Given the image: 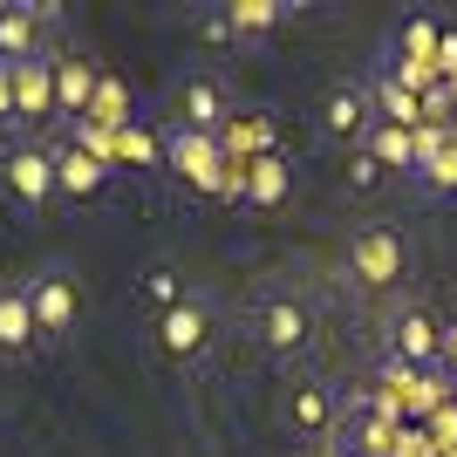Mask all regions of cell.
Here are the masks:
<instances>
[{
	"mask_svg": "<svg viewBox=\"0 0 457 457\" xmlns=\"http://www.w3.org/2000/svg\"><path fill=\"white\" fill-rule=\"evenodd\" d=\"M164 164H178L198 191H239V178H246V171L226 157V144H219V137H198V130H178L171 151H164Z\"/></svg>",
	"mask_w": 457,
	"mask_h": 457,
	"instance_id": "obj_2",
	"label": "cell"
},
{
	"mask_svg": "<svg viewBox=\"0 0 457 457\" xmlns=\"http://www.w3.org/2000/svg\"><path fill=\"white\" fill-rule=\"evenodd\" d=\"M0 123H14V89H7V62H0Z\"/></svg>",
	"mask_w": 457,
	"mask_h": 457,
	"instance_id": "obj_22",
	"label": "cell"
},
{
	"mask_svg": "<svg viewBox=\"0 0 457 457\" xmlns=\"http://www.w3.org/2000/svg\"><path fill=\"white\" fill-rule=\"evenodd\" d=\"M82 123L89 130H123L130 123V89L116 76H96V96H89V110H82Z\"/></svg>",
	"mask_w": 457,
	"mask_h": 457,
	"instance_id": "obj_15",
	"label": "cell"
},
{
	"mask_svg": "<svg viewBox=\"0 0 457 457\" xmlns=\"http://www.w3.org/2000/svg\"><path fill=\"white\" fill-rule=\"evenodd\" d=\"M389 342H396V362H410V369H430V362H444V328L430 321L423 307H410V314H403Z\"/></svg>",
	"mask_w": 457,
	"mask_h": 457,
	"instance_id": "obj_10",
	"label": "cell"
},
{
	"mask_svg": "<svg viewBox=\"0 0 457 457\" xmlns=\"http://www.w3.org/2000/svg\"><path fill=\"white\" fill-rule=\"evenodd\" d=\"M321 130H328V137H369V130H376V110H369V89H355V82H342V89H328V103H321Z\"/></svg>",
	"mask_w": 457,
	"mask_h": 457,
	"instance_id": "obj_11",
	"label": "cell"
},
{
	"mask_svg": "<svg viewBox=\"0 0 457 457\" xmlns=\"http://www.w3.org/2000/svg\"><path fill=\"white\" fill-rule=\"evenodd\" d=\"M35 335V314H28V294L21 287H0V355H28Z\"/></svg>",
	"mask_w": 457,
	"mask_h": 457,
	"instance_id": "obj_12",
	"label": "cell"
},
{
	"mask_svg": "<svg viewBox=\"0 0 457 457\" xmlns=\"http://www.w3.org/2000/svg\"><path fill=\"white\" fill-rule=\"evenodd\" d=\"M103 185H110V164H103L96 151H82L76 137L55 144V191H69V198H96Z\"/></svg>",
	"mask_w": 457,
	"mask_h": 457,
	"instance_id": "obj_9",
	"label": "cell"
},
{
	"mask_svg": "<svg viewBox=\"0 0 457 457\" xmlns=\"http://www.w3.org/2000/svg\"><path fill=\"white\" fill-rule=\"evenodd\" d=\"M287 417H294V430H328V417H335V403H328V389H294V403H287Z\"/></svg>",
	"mask_w": 457,
	"mask_h": 457,
	"instance_id": "obj_19",
	"label": "cell"
},
{
	"mask_svg": "<svg viewBox=\"0 0 457 457\" xmlns=\"http://www.w3.org/2000/svg\"><path fill=\"white\" fill-rule=\"evenodd\" d=\"M0 185L14 191L21 205H48L55 198V151L48 144H14L0 157Z\"/></svg>",
	"mask_w": 457,
	"mask_h": 457,
	"instance_id": "obj_4",
	"label": "cell"
},
{
	"mask_svg": "<svg viewBox=\"0 0 457 457\" xmlns=\"http://www.w3.org/2000/svg\"><path fill=\"white\" fill-rule=\"evenodd\" d=\"M21 294H28V314H35V335H41V342H62V335L76 328V280H69L62 267L28 273Z\"/></svg>",
	"mask_w": 457,
	"mask_h": 457,
	"instance_id": "obj_3",
	"label": "cell"
},
{
	"mask_svg": "<svg viewBox=\"0 0 457 457\" xmlns=\"http://www.w3.org/2000/svg\"><path fill=\"white\" fill-rule=\"evenodd\" d=\"M7 89H14V123H41V116H55V55L7 62Z\"/></svg>",
	"mask_w": 457,
	"mask_h": 457,
	"instance_id": "obj_5",
	"label": "cell"
},
{
	"mask_svg": "<svg viewBox=\"0 0 457 457\" xmlns=\"http://www.w3.org/2000/svg\"><path fill=\"white\" fill-rule=\"evenodd\" d=\"M260 335H267V348H301L307 342V307L273 301L267 314H260Z\"/></svg>",
	"mask_w": 457,
	"mask_h": 457,
	"instance_id": "obj_18",
	"label": "cell"
},
{
	"mask_svg": "<svg viewBox=\"0 0 457 457\" xmlns=\"http://www.w3.org/2000/svg\"><path fill=\"white\" fill-rule=\"evenodd\" d=\"M369 157H376L382 171H417V130L376 123V130H369Z\"/></svg>",
	"mask_w": 457,
	"mask_h": 457,
	"instance_id": "obj_14",
	"label": "cell"
},
{
	"mask_svg": "<svg viewBox=\"0 0 457 457\" xmlns=\"http://www.w3.org/2000/svg\"><path fill=\"white\" fill-rule=\"evenodd\" d=\"M89 96H96V69L82 55H55V110L82 116V110H89Z\"/></svg>",
	"mask_w": 457,
	"mask_h": 457,
	"instance_id": "obj_13",
	"label": "cell"
},
{
	"mask_svg": "<svg viewBox=\"0 0 457 457\" xmlns=\"http://www.w3.org/2000/svg\"><path fill=\"white\" fill-rule=\"evenodd\" d=\"M239 198H253V205H280V198H287V164H280V157H253L246 178H239Z\"/></svg>",
	"mask_w": 457,
	"mask_h": 457,
	"instance_id": "obj_17",
	"label": "cell"
},
{
	"mask_svg": "<svg viewBox=\"0 0 457 457\" xmlns=\"http://www.w3.org/2000/svg\"><path fill=\"white\" fill-rule=\"evenodd\" d=\"M376 178H382V164H376V157H355V164H348V185H355V191H369V185H376Z\"/></svg>",
	"mask_w": 457,
	"mask_h": 457,
	"instance_id": "obj_21",
	"label": "cell"
},
{
	"mask_svg": "<svg viewBox=\"0 0 457 457\" xmlns=\"http://www.w3.org/2000/svg\"><path fill=\"white\" fill-rule=\"evenodd\" d=\"M403 267H410V239H403L396 226H362L355 239H348V273H355V287H362V294L396 287Z\"/></svg>",
	"mask_w": 457,
	"mask_h": 457,
	"instance_id": "obj_1",
	"label": "cell"
},
{
	"mask_svg": "<svg viewBox=\"0 0 457 457\" xmlns=\"http://www.w3.org/2000/svg\"><path fill=\"white\" fill-rule=\"evenodd\" d=\"M444 362H457V321L444 328Z\"/></svg>",
	"mask_w": 457,
	"mask_h": 457,
	"instance_id": "obj_23",
	"label": "cell"
},
{
	"mask_svg": "<svg viewBox=\"0 0 457 457\" xmlns=\"http://www.w3.org/2000/svg\"><path fill=\"white\" fill-rule=\"evenodd\" d=\"M41 28H48V7L0 0V62H28V55H41Z\"/></svg>",
	"mask_w": 457,
	"mask_h": 457,
	"instance_id": "obj_8",
	"label": "cell"
},
{
	"mask_svg": "<svg viewBox=\"0 0 457 457\" xmlns=\"http://www.w3.org/2000/svg\"><path fill=\"white\" fill-rule=\"evenodd\" d=\"M273 21H287V7H267V0H232L226 7L232 35H260V28H273Z\"/></svg>",
	"mask_w": 457,
	"mask_h": 457,
	"instance_id": "obj_20",
	"label": "cell"
},
{
	"mask_svg": "<svg viewBox=\"0 0 457 457\" xmlns=\"http://www.w3.org/2000/svg\"><path fill=\"white\" fill-rule=\"evenodd\" d=\"M219 123H226V89H219V76H185L178 82V130L212 137Z\"/></svg>",
	"mask_w": 457,
	"mask_h": 457,
	"instance_id": "obj_7",
	"label": "cell"
},
{
	"mask_svg": "<svg viewBox=\"0 0 457 457\" xmlns=\"http://www.w3.org/2000/svg\"><path fill=\"white\" fill-rule=\"evenodd\" d=\"M376 103H382V110H376V123H403V130H417V116H423V96L410 89V82H403L396 69H389V76L376 82Z\"/></svg>",
	"mask_w": 457,
	"mask_h": 457,
	"instance_id": "obj_16",
	"label": "cell"
},
{
	"mask_svg": "<svg viewBox=\"0 0 457 457\" xmlns=\"http://www.w3.org/2000/svg\"><path fill=\"white\" fill-rule=\"evenodd\" d=\"M157 342H164V355H178V362H191V355H205L212 342V307L205 301H171L164 307V321H157Z\"/></svg>",
	"mask_w": 457,
	"mask_h": 457,
	"instance_id": "obj_6",
	"label": "cell"
}]
</instances>
